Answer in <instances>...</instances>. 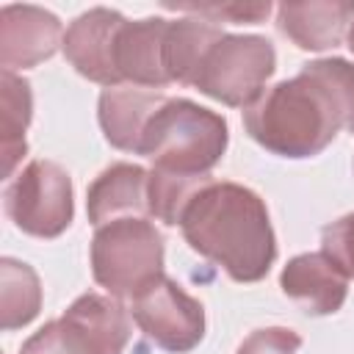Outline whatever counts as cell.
<instances>
[{
	"mask_svg": "<svg viewBox=\"0 0 354 354\" xmlns=\"http://www.w3.org/2000/svg\"><path fill=\"white\" fill-rule=\"evenodd\" d=\"M194 252L221 266L235 282H257L277 257L266 202L246 185L210 180L180 218Z\"/></svg>",
	"mask_w": 354,
	"mask_h": 354,
	"instance_id": "7a4b0ae2",
	"label": "cell"
},
{
	"mask_svg": "<svg viewBox=\"0 0 354 354\" xmlns=\"http://www.w3.org/2000/svg\"><path fill=\"white\" fill-rule=\"evenodd\" d=\"M227 122L191 100H163L149 116L138 155L174 174H207L227 149Z\"/></svg>",
	"mask_w": 354,
	"mask_h": 354,
	"instance_id": "3957f363",
	"label": "cell"
},
{
	"mask_svg": "<svg viewBox=\"0 0 354 354\" xmlns=\"http://www.w3.org/2000/svg\"><path fill=\"white\" fill-rule=\"evenodd\" d=\"M221 36L224 33L205 19H169L163 44V64L169 80L194 86L205 55L213 50L216 41H221Z\"/></svg>",
	"mask_w": 354,
	"mask_h": 354,
	"instance_id": "2e32d148",
	"label": "cell"
},
{
	"mask_svg": "<svg viewBox=\"0 0 354 354\" xmlns=\"http://www.w3.org/2000/svg\"><path fill=\"white\" fill-rule=\"evenodd\" d=\"M8 218L28 235L55 238L72 224V180L53 160H30L6 188Z\"/></svg>",
	"mask_w": 354,
	"mask_h": 354,
	"instance_id": "52a82bcc",
	"label": "cell"
},
{
	"mask_svg": "<svg viewBox=\"0 0 354 354\" xmlns=\"http://www.w3.org/2000/svg\"><path fill=\"white\" fill-rule=\"evenodd\" d=\"M91 274L111 296L133 299L163 274V238L144 216H122L97 227Z\"/></svg>",
	"mask_w": 354,
	"mask_h": 354,
	"instance_id": "277c9868",
	"label": "cell"
},
{
	"mask_svg": "<svg viewBox=\"0 0 354 354\" xmlns=\"http://www.w3.org/2000/svg\"><path fill=\"white\" fill-rule=\"evenodd\" d=\"M277 53L263 36H221L213 50L205 55L194 86L224 102V105H249L274 75Z\"/></svg>",
	"mask_w": 354,
	"mask_h": 354,
	"instance_id": "8992f818",
	"label": "cell"
},
{
	"mask_svg": "<svg viewBox=\"0 0 354 354\" xmlns=\"http://www.w3.org/2000/svg\"><path fill=\"white\" fill-rule=\"evenodd\" d=\"M0 133H3V141H0V152H3V177H11L14 166L22 160L28 144H25V130H28V122H30V108H33V100H30V86L28 80L17 77L14 72H3V80H0Z\"/></svg>",
	"mask_w": 354,
	"mask_h": 354,
	"instance_id": "e0dca14e",
	"label": "cell"
},
{
	"mask_svg": "<svg viewBox=\"0 0 354 354\" xmlns=\"http://www.w3.org/2000/svg\"><path fill=\"white\" fill-rule=\"evenodd\" d=\"M130 337L124 307L100 293H83L69 310L33 332L19 354H122Z\"/></svg>",
	"mask_w": 354,
	"mask_h": 354,
	"instance_id": "5b68a950",
	"label": "cell"
},
{
	"mask_svg": "<svg viewBox=\"0 0 354 354\" xmlns=\"http://www.w3.org/2000/svg\"><path fill=\"white\" fill-rule=\"evenodd\" d=\"M166 8H174V11H188V14H196L199 19L207 17L210 22H232V25H241V22H249V25H257L263 22L268 14H271V3H210V6H196V3H166Z\"/></svg>",
	"mask_w": 354,
	"mask_h": 354,
	"instance_id": "ffe728a7",
	"label": "cell"
},
{
	"mask_svg": "<svg viewBox=\"0 0 354 354\" xmlns=\"http://www.w3.org/2000/svg\"><path fill=\"white\" fill-rule=\"evenodd\" d=\"M207 183H210L207 174L191 177V174H174V171L152 169L149 171V183H147V207L163 224H180L188 202Z\"/></svg>",
	"mask_w": 354,
	"mask_h": 354,
	"instance_id": "d6986e66",
	"label": "cell"
},
{
	"mask_svg": "<svg viewBox=\"0 0 354 354\" xmlns=\"http://www.w3.org/2000/svg\"><path fill=\"white\" fill-rule=\"evenodd\" d=\"M348 47H351V53H354V22H351V30H348Z\"/></svg>",
	"mask_w": 354,
	"mask_h": 354,
	"instance_id": "603a6c76",
	"label": "cell"
},
{
	"mask_svg": "<svg viewBox=\"0 0 354 354\" xmlns=\"http://www.w3.org/2000/svg\"><path fill=\"white\" fill-rule=\"evenodd\" d=\"M166 28H169V19H160V17H147L136 22L124 19L116 36V50H113L119 83L130 80L136 86H149V88H160L171 83L163 64Z\"/></svg>",
	"mask_w": 354,
	"mask_h": 354,
	"instance_id": "7c38bea8",
	"label": "cell"
},
{
	"mask_svg": "<svg viewBox=\"0 0 354 354\" xmlns=\"http://www.w3.org/2000/svg\"><path fill=\"white\" fill-rule=\"evenodd\" d=\"M321 243H324V254L346 277H354V213L326 224L321 232Z\"/></svg>",
	"mask_w": 354,
	"mask_h": 354,
	"instance_id": "44dd1931",
	"label": "cell"
},
{
	"mask_svg": "<svg viewBox=\"0 0 354 354\" xmlns=\"http://www.w3.org/2000/svg\"><path fill=\"white\" fill-rule=\"evenodd\" d=\"M246 133L274 155L313 158L340 130L354 133V64L321 58L243 108Z\"/></svg>",
	"mask_w": 354,
	"mask_h": 354,
	"instance_id": "6da1fadb",
	"label": "cell"
},
{
	"mask_svg": "<svg viewBox=\"0 0 354 354\" xmlns=\"http://www.w3.org/2000/svg\"><path fill=\"white\" fill-rule=\"evenodd\" d=\"M279 288L310 315L337 313L348 293V277L324 254L310 252L293 257L279 277Z\"/></svg>",
	"mask_w": 354,
	"mask_h": 354,
	"instance_id": "8fae6325",
	"label": "cell"
},
{
	"mask_svg": "<svg viewBox=\"0 0 354 354\" xmlns=\"http://www.w3.org/2000/svg\"><path fill=\"white\" fill-rule=\"evenodd\" d=\"M64 44L61 22L39 6H3L0 11V61L11 69H25L47 61Z\"/></svg>",
	"mask_w": 354,
	"mask_h": 354,
	"instance_id": "30bf717a",
	"label": "cell"
},
{
	"mask_svg": "<svg viewBox=\"0 0 354 354\" xmlns=\"http://www.w3.org/2000/svg\"><path fill=\"white\" fill-rule=\"evenodd\" d=\"M41 307L39 277L28 263L3 257L0 263V326L6 332L25 326Z\"/></svg>",
	"mask_w": 354,
	"mask_h": 354,
	"instance_id": "ac0fdd59",
	"label": "cell"
},
{
	"mask_svg": "<svg viewBox=\"0 0 354 354\" xmlns=\"http://www.w3.org/2000/svg\"><path fill=\"white\" fill-rule=\"evenodd\" d=\"M348 22H354L351 0L282 3L277 8V28L301 50L337 47L343 41Z\"/></svg>",
	"mask_w": 354,
	"mask_h": 354,
	"instance_id": "4fadbf2b",
	"label": "cell"
},
{
	"mask_svg": "<svg viewBox=\"0 0 354 354\" xmlns=\"http://www.w3.org/2000/svg\"><path fill=\"white\" fill-rule=\"evenodd\" d=\"M147 183L149 171L136 163H113L108 166L88 188V221L105 224L113 218H122V213H149L147 207Z\"/></svg>",
	"mask_w": 354,
	"mask_h": 354,
	"instance_id": "9a60e30c",
	"label": "cell"
},
{
	"mask_svg": "<svg viewBox=\"0 0 354 354\" xmlns=\"http://www.w3.org/2000/svg\"><path fill=\"white\" fill-rule=\"evenodd\" d=\"M163 94L133 88V86H108L100 94V127L105 138L124 152H138L144 127L149 116L163 105Z\"/></svg>",
	"mask_w": 354,
	"mask_h": 354,
	"instance_id": "5bb4252c",
	"label": "cell"
},
{
	"mask_svg": "<svg viewBox=\"0 0 354 354\" xmlns=\"http://www.w3.org/2000/svg\"><path fill=\"white\" fill-rule=\"evenodd\" d=\"M301 337L293 329L285 326H268V329H257L252 332L235 354H299Z\"/></svg>",
	"mask_w": 354,
	"mask_h": 354,
	"instance_id": "7402d4cb",
	"label": "cell"
},
{
	"mask_svg": "<svg viewBox=\"0 0 354 354\" xmlns=\"http://www.w3.org/2000/svg\"><path fill=\"white\" fill-rule=\"evenodd\" d=\"M133 321L160 348L171 354L191 351L205 335V310L174 279L160 274L133 296Z\"/></svg>",
	"mask_w": 354,
	"mask_h": 354,
	"instance_id": "ba28073f",
	"label": "cell"
},
{
	"mask_svg": "<svg viewBox=\"0 0 354 354\" xmlns=\"http://www.w3.org/2000/svg\"><path fill=\"white\" fill-rule=\"evenodd\" d=\"M124 25V17L111 8H91L80 14L64 33V55L66 61L88 80L102 86H119L113 50L119 28Z\"/></svg>",
	"mask_w": 354,
	"mask_h": 354,
	"instance_id": "9c48e42d",
	"label": "cell"
}]
</instances>
